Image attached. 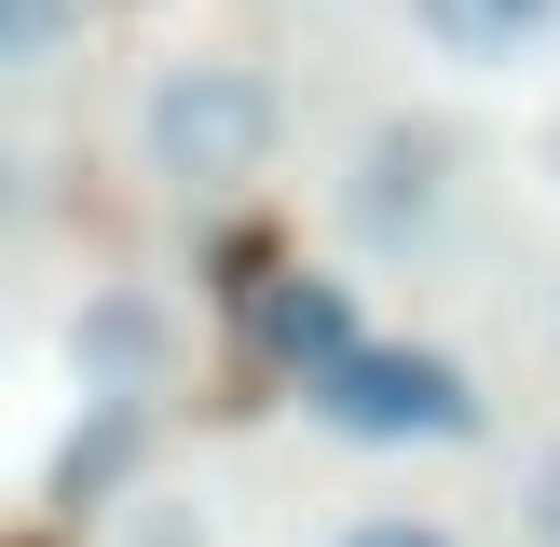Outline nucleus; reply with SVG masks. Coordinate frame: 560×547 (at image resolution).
Returning a JSON list of instances; mask_svg holds the SVG:
<instances>
[{"label": "nucleus", "instance_id": "5", "mask_svg": "<svg viewBox=\"0 0 560 547\" xmlns=\"http://www.w3.org/2000/svg\"><path fill=\"white\" fill-rule=\"evenodd\" d=\"M260 328H273V356H301V383L355 356V315H342V288H328V274H288V288L260 301Z\"/></svg>", "mask_w": 560, "mask_h": 547}, {"label": "nucleus", "instance_id": "6", "mask_svg": "<svg viewBox=\"0 0 560 547\" xmlns=\"http://www.w3.org/2000/svg\"><path fill=\"white\" fill-rule=\"evenodd\" d=\"M69 14L82 0H0V69H42V55L69 42Z\"/></svg>", "mask_w": 560, "mask_h": 547}, {"label": "nucleus", "instance_id": "4", "mask_svg": "<svg viewBox=\"0 0 560 547\" xmlns=\"http://www.w3.org/2000/svg\"><path fill=\"white\" fill-rule=\"evenodd\" d=\"M355 219H370L383 246L424 233V219H438V137H370V164H355Z\"/></svg>", "mask_w": 560, "mask_h": 547}, {"label": "nucleus", "instance_id": "7", "mask_svg": "<svg viewBox=\"0 0 560 547\" xmlns=\"http://www.w3.org/2000/svg\"><path fill=\"white\" fill-rule=\"evenodd\" d=\"M342 547H452V534H438V520H355Z\"/></svg>", "mask_w": 560, "mask_h": 547}, {"label": "nucleus", "instance_id": "1", "mask_svg": "<svg viewBox=\"0 0 560 547\" xmlns=\"http://www.w3.org/2000/svg\"><path fill=\"white\" fill-rule=\"evenodd\" d=\"M137 137H151V178L246 191L273 164V82L246 69V55H178V69L151 82V109H137Z\"/></svg>", "mask_w": 560, "mask_h": 547}, {"label": "nucleus", "instance_id": "3", "mask_svg": "<svg viewBox=\"0 0 560 547\" xmlns=\"http://www.w3.org/2000/svg\"><path fill=\"white\" fill-rule=\"evenodd\" d=\"M410 14H424V42L452 55V69H506L520 42H547L560 0H410Z\"/></svg>", "mask_w": 560, "mask_h": 547}, {"label": "nucleus", "instance_id": "2", "mask_svg": "<svg viewBox=\"0 0 560 547\" xmlns=\"http://www.w3.org/2000/svg\"><path fill=\"white\" fill-rule=\"evenodd\" d=\"M301 397H315V424H342V438H465L479 424L465 370L424 356V342H355L342 370H315Z\"/></svg>", "mask_w": 560, "mask_h": 547}, {"label": "nucleus", "instance_id": "8", "mask_svg": "<svg viewBox=\"0 0 560 547\" xmlns=\"http://www.w3.org/2000/svg\"><path fill=\"white\" fill-rule=\"evenodd\" d=\"M534 534H547V547H560V452H547V465H534Z\"/></svg>", "mask_w": 560, "mask_h": 547}]
</instances>
